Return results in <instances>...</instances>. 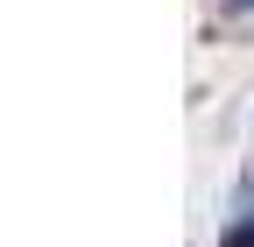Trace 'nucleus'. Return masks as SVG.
<instances>
[{
  "label": "nucleus",
  "mask_w": 254,
  "mask_h": 247,
  "mask_svg": "<svg viewBox=\"0 0 254 247\" xmlns=\"http://www.w3.org/2000/svg\"><path fill=\"white\" fill-rule=\"evenodd\" d=\"M247 7H254V0H247Z\"/></svg>",
  "instance_id": "1"
}]
</instances>
